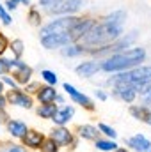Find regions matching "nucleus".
<instances>
[{
	"label": "nucleus",
	"instance_id": "nucleus-12",
	"mask_svg": "<svg viewBox=\"0 0 151 152\" xmlns=\"http://www.w3.org/2000/svg\"><path fill=\"white\" fill-rule=\"evenodd\" d=\"M52 140H53L55 143L68 145V143L71 142V133H70L68 129H64V127H59V129H55V131L52 133Z\"/></svg>",
	"mask_w": 151,
	"mask_h": 152
},
{
	"label": "nucleus",
	"instance_id": "nucleus-9",
	"mask_svg": "<svg viewBox=\"0 0 151 152\" xmlns=\"http://www.w3.org/2000/svg\"><path fill=\"white\" fill-rule=\"evenodd\" d=\"M9 67H16L18 71H16V80L20 81V83H27L29 81V78H30V67H27L23 62H20V60H11L9 62Z\"/></svg>",
	"mask_w": 151,
	"mask_h": 152
},
{
	"label": "nucleus",
	"instance_id": "nucleus-32",
	"mask_svg": "<svg viewBox=\"0 0 151 152\" xmlns=\"http://www.w3.org/2000/svg\"><path fill=\"white\" fill-rule=\"evenodd\" d=\"M30 21L32 23H39V14L36 11H30Z\"/></svg>",
	"mask_w": 151,
	"mask_h": 152
},
{
	"label": "nucleus",
	"instance_id": "nucleus-23",
	"mask_svg": "<svg viewBox=\"0 0 151 152\" xmlns=\"http://www.w3.org/2000/svg\"><path fill=\"white\" fill-rule=\"evenodd\" d=\"M43 152H57V143H55L53 140L44 142V145H43Z\"/></svg>",
	"mask_w": 151,
	"mask_h": 152
},
{
	"label": "nucleus",
	"instance_id": "nucleus-29",
	"mask_svg": "<svg viewBox=\"0 0 151 152\" xmlns=\"http://www.w3.org/2000/svg\"><path fill=\"white\" fill-rule=\"evenodd\" d=\"M0 20H2L5 25H9V23H11V18H9V14H7V12L2 9V7H0Z\"/></svg>",
	"mask_w": 151,
	"mask_h": 152
},
{
	"label": "nucleus",
	"instance_id": "nucleus-21",
	"mask_svg": "<svg viewBox=\"0 0 151 152\" xmlns=\"http://www.w3.org/2000/svg\"><path fill=\"white\" fill-rule=\"evenodd\" d=\"M132 115H135L137 118H142V120H150V115L146 108H132Z\"/></svg>",
	"mask_w": 151,
	"mask_h": 152
},
{
	"label": "nucleus",
	"instance_id": "nucleus-7",
	"mask_svg": "<svg viewBox=\"0 0 151 152\" xmlns=\"http://www.w3.org/2000/svg\"><path fill=\"white\" fill-rule=\"evenodd\" d=\"M93 27H94V23H93L91 20H78V21H76V25L71 28V39L75 41V39L84 37V36H85Z\"/></svg>",
	"mask_w": 151,
	"mask_h": 152
},
{
	"label": "nucleus",
	"instance_id": "nucleus-3",
	"mask_svg": "<svg viewBox=\"0 0 151 152\" xmlns=\"http://www.w3.org/2000/svg\"><path fill=\"white\" fill-rule=\"evenodd\" d=\"M146 81H151V67H139L135 71L123 73L115 78V85H126L132 88H135L137 85L146 83Z\"/></svg>",
	"mask_w": 151,
	"mask_h": 152
},
{
	"label": "nucleus",
	"instance_id": "nucleus-18",
	"mask_svg": "<svg viewBox=\"0 0 151 152\" xmlns=\"http://www.w3.org/2000/svg\"><path fill=\"white\" fill-rule=\"evenodd\" d=\"M117 94L124 99V101H133V97H135V90L132 88V87H126V85H117Z\"/></svg>",
	"mask_w": 151,
	"mask_h": 152
},
{
	"label": "nucleus",
	"instance_id": "nucleus-11",
	"mask_svg": "<svg viewBox=\"0 0 151 152\" xmlns=\"http://www.w3.org/2000/svg\"><path fill=\"white\" fill-rule=\"evenodd\" d=\"M9 101L13 104H18V106H23V108H30L32 106V99L21 92H11L9 94Z\"/></svg>",
	"mask_w": 151,
	"mask_h": 152
},
{
	"label": "nucleus",
	"instance_id": "nucleus-35",
	"mask_svg": "<svg viewBox=\"0 0 151 152\" xmlns=\"http://www.w3.org/2000/svg\"><path fill=\"white\" fill-rule=\"evenodd\" d=\"M4 104H5V101H4V97H0V108H4Z\"/></svg>",
	"mask_w": 151,
	"mask_h": 152
},
{
	"label": "nucleus",
	"instance_id": "nucleus-10",
	"mask_svg": "<svg viewBox=\"0 0 151 152\" xmlns=\"http://www.w3.org/2000/svg\"><path fill=\"white\" fill-rule=\"evenodd\" d=\"M128 145L133 147L137 152H151L150 140H148L146 136H142V134H137V136L130 138V140H128Z\"/></svg>",
	"mask_w": 151,
	"mask_h": 152
},
{
	"label": "nucleus",
	"instance_id": "nucleus-22",
	"mask_svg": "<svg viewBox=\"0 0 151 152\" xmlns=\"http://www.w3.org/2000/svg\"><path fill=\"white\" fill-rule=\"evenodd\" d=\"M62 53H64V55H68V57L80 55V53H82V48H80V46H68V48H64V50H62Z\"/></svg>",
	"mask_w": 151,
	"mask_h": 152
},
{
	"label": "nucleus",
	"instance_id": "nucleus-38",
	"mask_svg": "<svg viewBox=\"0 0 151 152\" xmlns=\"http://www.w3.org/2000/svg\"><path fill=\"white\" fill-rule=\"evenodd\" d=\"M117 152H126V151H117Z\"/></svg>",
	"mask_w": 151,
	"mask_h": 152
},
{
	"label": "nucleus",
	"instance_id": "nucleus-4",
	"mask_svg": "<svg viewBox=\"0 0 151 152\" xmlns=\"http://www.w3.org/2000/svg\"><path fill=\"white\" fill-rule=\"evenodd\" d=\"M76 18L66 16L61 20H53L52 23H48L43 30H41V37L43 36H64V34H71V28L76 25Z\"/></svg>",
	"mask_w": 151,
	"mask_h": 152
},
{
	"label": "nucleus",
	"instance_id": "nucleus-5",
	"mask_svg": "<svg viewBox=\"0 0 151 152\" xmlns=\"http://www.w3.org/2000/svg\"><path fill=\"white\" fill-rule=\"evenodd\" d=\"M73 39L71 34H64V36H43L41 42L46 46V48H59V46H66L70 44Z\"/></svg>",
	"mask_w": 151,
	"mask_h": 152
},
{
	"label": "nucleus",
	"instance_id": "nucleus-2",
	"mask_svg": "<svg viewBox=\"0 0 151 152\" xmlns=\"http://www.w3.org/2000/svg\"><path fill=\"white\" fill-rule=\"evenodd\" d=\"M144 57H146V53H144V50H142V48H132V50H128L126 53H117V55L110 57L109 60H105V62H103V66H101V67H103L105 71L128 69V67L137 66L139 62H142V60H144Z\"/></svg>",
	"mask_w": 151,
	"mask_h": 152
},
{
	"label": "nucleus",
	"instance_id": "nucleus-1",
	"mask_svg": "<svg viewBox=\"0 0 151 152\" xmlns=\"http://www.w3.org/2000/svg\"><path fill=\"white\" fill-rule=\"evenodd\" d=\"M126 14L123 11H115L110 16L105 18V21L101 25H94L84 37V42L87 46H101V44H109L110 41L119 37V34L123 32V21H124Z\"/></svg>",
	"mask_w": 151,
	"mask_h": 152
},
{
	"label": "nucleus",
	"instance_id": "nucleus-28",
	"mask_svg": "<svg viewBox=\"0 0 151 152\" xmlns=\"http://www.w3.org/2000/svg\"><path fill=\"white\" fill-rule=\"evenodd\" d=\"M7 71H9V60L0 58V75H5Z\"/></svg>",
	"mask_w": 151,
	"mask_h": 152
},
{
	"label": "nucleus",
	"instance_id": "nucleus-27",
	"mask_svg": "<svg viewBox=\"0 0 151 152\" xmlns=\"http://www.w3.org/2000/svg\"><path fill=\"white\" fill-rule=\"evenodd\" d=\"M100 129H101V131H103V133H105V134H107V136H115V131H114L112 127H109V126H105V124H101V126H100Z\"/></svg>",
	"mask_w": 151,
	"mask_h": 152
},
{
	"label": "nucleus",
	"instance_id": "nucleus-30",
	"mask_svg": "<svg viewBox=\"0 0 151 152\" xmlns=\"http://www.w3.org/2000/svg\"><path fill=\"white\" fill-rule=\"evenodd\" d=\"M5 48H7V39H5L4 34H0V55L5 51Z\"/></svg>",
	"mask_w": 151,
	"mask_h": 152
},
{
	"label": "nucleus",
	"instance_id": "nucleus-14",
	"mask_svg": "<svg viewBox=\"0 0 151 152\" xmlns=\"http://www.w3.org/2000/svg\"><path fill=\"white\" fill-rule=\"evenodd\" d=\"M7 127H9V133H11L13 136H18V138H21V136L27 133V126H25L23 122H16V120H13V122L7 124Z\"/></svg>",
	"mask_w": 151,
	"mask_h": 152
},
{
	"label": "nucleus",
	"instance_id": "nucleus-34",
	"mask_svg": "<svg viewBox=\"0 0 151 152\" xmlns=\"http://www.w3.org/2000/svg\"><path fill=\"white\" fill-rule=\"evenodd\" d=\"M4 81H5L7 85H11V87H14V85H16V83H14V80H11V78H5Z\"/></svg>",
	"mask_w": 151,
	"mask_h": 152
},
{
	"label": "nucleus",
	"instance_id": "nucleus-16",
	"mask_svg": "<svg viewBox=\"0 0 151 152\" xmlns=\"http://www.w3.org/2000/svg\"><path fill=\"white\" fill-rule=\"evenodd\" d=\"M55 97H57V96H55V90H53L52 87H43V88L39 90V101L44 103V104H50Z\"/></svg>",
	"mask_w": 151,
	"mask_h": 152
},
{
	"label": "nucleus",
	"instance_id": "nucleus-26",
	"mask_svg": "<svg viewBox=\"0 0 151 152\" xmlns=\"http://www.w3.org/2000/svg\"><path fill=\"white\" fill-rule=\"evenodd\" d=\"M43 78H44L48 83H57V76L53 75L52 71H43Z\"/></svg>",
	"mask_w": 151,
	"mask_h": 152
},
{
	"label": "nucleus",
	"instance_id": "nucleus-33",
	"mask_svg": "<svg viewBox=\"0 0 151 152\" xmlns=\"http://www.w3.org/2000/svg\"><path fill=\"white\" fill-rule=\"evenodd\" d=\"M7 152H25V149H23V147H18V145H13Z\"/></svg>",
	"mask_w": 151,
	"mask_h": 152
},
{
	"label": "nucleus",
	"instance_id": "nucleus-25",
	"mask_svg": "<svg viewBox=\"0 0 151 152\" xmlns=\"http://www.w3.org/2000/svg\"><path fill=\"white\" fill-rule=\"evenodd\" d=\"M13 51H14L16 57H20V55L23 53V42H21V41H14V42H13Z\"/></svg>",
	"mask_w": 151,
	"mask_h": 152
},
{
	"label": "nucleus",
	"instance_id": "nucleus-19",
	"mask_svg": "<svg viewBox=\"0 0 151 152\" xmlns=\"http://www.w3.org/2000/svg\"><path fill=\"white\" fill-rule=\"evenodd\" d=\"M41 117H44V118H50V117H53V115L57 113V108H55V104H44V106H41L38 112Z\"/></svg>",
	"mask_w": 151,
	"mask_h": 152
},
{
	"label": "nucleus",
	"instance_id": "nucleus-17",
	"mask_svg": "<svg viewBox=\"0 0 151 152\" xmlns=\"http://www.w3.org/2000/svg\"><path fill=\"white\" fill-rule=\"evenodd\" d=\"M71 115H73V108H70V106H66L64 110H61V112H57V113L53 115V120L57 122V124H66L70 118H71Z\"/></svg>",
	"mask_w": 151,
	"mask_h": 152
},
{
	"label": "nucleus",
	"instance_id": "nucleus-31",
	"mask_svg": "<svg viewBox=\"0 0 151 152\" xmlns=\"http://www.w3.org/2000/svg\"><path fill=\"white\" fill-rule=\"evenodd\" d=\"M59 2H62V0H41V4L43 5H48V7H52V5H55Z\"/></svg>",
	"mask_w": 151,
	"mask_h": 152
},
{
	"label": "nucleus",
	"instance_id": "nucleus-6",
	"mask_svg": "<svg viewBox=\"0 0 151 152\" xmlns=\"http://www.w3.org/2000/svg\"><path fill=\"white\" fill-rule=\"evenodd\" d=\"M80 4L82 0H62L59 4H55V7H48L50 12H55V14H61V12H75L80 9Z\"/></svg>",
	"mask_w": 151,
	"mask_h": 152
},
{
	"label": "nucleus",
	"instance_id": "nucleus-15",
	"mask_svg": "<svg viewBox=\"0 0 151 152\" xmlns=\"http://www.w3.org/2000/svg\"><path fill=\"white\" fill-rule=\"evenodd\" d=\"M98 71V64L96 62H84L82 66L76 67V73L82 76H93Z\"/></svg>",
	"mask_w": 151,
	"mask_h": 152
},
{
	"label": "nucleus",
	"instance_id": "nucleus-36",
	"mask_svg": "<svg viewBox=\"0 0 151 152\" xmlns=\"http://www.w3.org/2000/svg\"><path fill=\"white\" fill-rule=\"evenodd\" d=\"M21 2H23V4H29V0H21Z\"/></svg>",
	"mask_w": 151,
	"mask_h": 152
},
{
	"label": "nucleus",
	"instance_id": "nucleus-20",
	"mask_svg": "<svg viewBox=\"0 0 151 152\" xmlns=\"http://www.w3.org/2000/svg\"><path fill=\"white\" fill-rule=\"evenodd\" d=\"M80 134H82V138L94 140V138L98 136V131H96L94 127H91V126H84V127H80Z\"/></svg>",
	"mask_w": 151,
	"mask_h": 152
},
{
	"label": "nucleus",
	"instance_id": "nucleus-8",
	"mask_svg": "<svg viewBox=\"0 0 151 152\" xmlns=\"http://www.w3.org/2000/svg\"><path fill=\"white\" fill-rule=\"evenodd\" d=\"M64 90L73 97V101H76V103H80V104H84L85 108H89V110H93L94 106H93V103H91V99L87 97V96H84V94H80L78 90H76L73 85H70V83H64Z\"/></svg>",
	"mask_w": 151,
	"mask_h": 152
},
{
	"label": "nucleus",
	"instance_id": "nucleus-37",
	"mask_svg": "<svg viewBox=\"0 0 151 152\" xmlns=\"http://www.w3.org/2000/svg\"><path fill=\"white\" fill-rule=\"evenodd\" d=\"M0 92H2V83H0Z\"/></svg>",
	"mask_w": 151,
	"mask_h": 152
},
{
	"label": "nucleus",
	"instance_id": "nucleus-24",
	"mask_svg": "<svg viewBox=\"0 0 151 152\" xmlns=\"http://www.w3.org/2000/svg\"><path fill=\"white\" fill-rule=\"evenodd\" d=\"M96 147H98V149H101V151H114L117 145H115V143H110V142H98V143H96Z\"/></svg>",
	"mask_w": 151,
	"mask_h": 152
},
{
	"label": "nucleus",
	"instance_id": "nucleus-13",
	"mask_svg": "<svg viewBox=\"0 0 151 152\" xmlns=\"http://www.w3.org/2000/svg\"><path fill=\"white\" fill-rule=\"evenodd\" d=\"M23 142L27 147H39L43 143V134L38 131H27V134H23Z\"/></svg>",
	"mask_w": 151,
	"mask_h": 152
}]
</instances>
